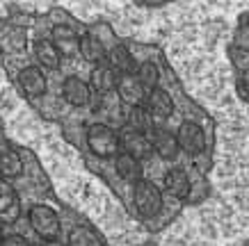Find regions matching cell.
I'll return each instance as SVG.
<instances>
[{
	"instance_id": "cell-1",
	"label": "cell",
	"mask_w": 249,
	"mask_h": 246,
	"mask_svg": "<svg viewBox=\"0 0 249 246\" xmlns=\"http://www.w3.org/2000/svg\"><path fill=\"white\" fill-rule=\"evenodd\" d=\"M229 60L235 73V87L249 107V14L242 18L235 30L233 44L229 46Z\"/></svg>"
},
{
	"instance_id": "cell-2",
	"label": "cell",
	"mask_w": 249,
	"mask_h": 246,
	"mask_svg": "<svg viewBox=\"0 0 249 246\" xmlns=\"http://www.w3.org/2000/svg\"><path fill=\"white\" fill-rule=\"evenodd\" d=\"M85 148L94 160L103 164H112L114 155L119 153V132L107 123H87L83 128Z\"/></svg>"
},
{
	"instance_id": "cell-3",
	"label": "cell",
	"mask_w": 249,
	"mask_h": 246,
	"mask_svg": "<svg viewBox=\"0 0 249 246\" xmlns=\"http://www.w3.org/2000/svg\"><path fill=\"white\" fill-rule=\"evenodd\" d=\"M91 87L87 78L78 73H69L60 82V100L71 110H85L91 100Z\"/></svg>"
},
{
	"instance_id": "cell-4",
	"label": "cell",
	"mask_w": 249,
	"mask_h": 246,
	"mask_svg": "<svg viewBox=\"0 0 249 246\" xmlns=\"http://www.w3.org/2000/svg\"><path fill=\"white\" fill-rule=\"evenodd\" d=\"M16 84L25 98L39 100L48 91V73L39 64H25L16 71Z\"/></svg>"
},
{
	"instance_id": "cell-5",
	"label": "cell",
	"mask_w": 249,
	"mask_h": 246,
	"mask_svg": "<svg viewBox=\"0 0 249 246\" xmlns=\"http://www.w3.org/2000/svg\"><path fill=\"white\" fill-rule=\"evenodd\" d=\"M117 96L121 98V103L133 107V105H144V98H146V89H144V84L140 82V78L135 75V71H130V73H119L117 78Z\"/></svg>"
},
{
	"instance_id": "cell-6",
	"label": "cell",
	"mask_w": 249,
	"mask_h": 246,
	"mask_svg": "<svg viewBox=\"0 0 249 246\" xmlns=\"http://www.w3.org/2000/svg\"><path fill=\"white\" fill-rule=\"evenodd\" d=\"M51 41L55 44V48L60 50L62 57H73L78 55V41H80V34L76 32V28L71 23H55L51 28Z\"/></svg>"
},
{
	"instance_id": "cell-7",
	"label": "cell",
	"mask_w": 249,
	"mask_h": 246,
	"mask_svg": "<svg viewBox=\"0 0 249 246\" xmlns=\"http://www.w3.org/2000/svg\"><path fill=\"white\" fill-rule=\"evenodd\" d=\"M89 66L91 68H89V73H87V82H89L91 91H96V94H110V91H114L119 73L106 60L98 62V64H89Z\"/></svg>"
},
{
	"instance_id": "cell-8",
	"label": "cell",
	"mask_w": 249,
	"mask_h": 246,
	"mask_svg": "<svg viewBox=\"0 0 249 246\" xmlns=\"http://www.w3.org/2000/svg\"><path fill=\"white\" fill-rule=\"evenodd\" d=\"M25 169H28V162L21 155V150L7 142H0V176L2 178H18L25 173Z\"/></svg>"
},
{
	"instance_id": "cell-9",
	"label": "cell",
	"mask_w": 249,
	"mask_h": 246,
	"mask_svg": "<svg viewBox=\"0 0 249 246\" xmlns=\"http://www.w3.org/2000/svg\"><path fill=\"white\" fill-rule=\"evenodd\" d=\"M28 48V32L16 23H5L0 28V50L5 55H21Z\"/></svg>"
},
{
	"instance_id": "cell-10",
	"label": "cell",
	"mask_w": 249,
	"mask_h": 246,
	"mask_svg": "<svg viewBox=\"0 0 249 246\" xmlns=\"http://www.w3.org/2000/svg\"><path fill=\"white\" fill-rule=\"evenodd\" d=\"M32 55H35V64L44 68V71H57L62 64V55L51 41V37H37L32 41Z\"/></svg>"
},
{
	"instance_id": "cell-11",
	"label": "cell",
	"mask_w": 249,
	"mask_h": 246,
	"mask_svg": "<svg viewBox=\"0 0 249 246\" xmlns=\"http://www.w3.org/2000/svg\"><path fill=\"white\" fill-rule=\"evenodd\" d=\"M106 62L117 73H130L137 66V57L133 55V50L126 44H119V41H112V44L107 46Z\"/></svg>"
},
{
	"instance_id": "cell-12",
	"label": "cell",
	"mask_w": 249,
	"mask_h": 246,
	"mask_svg": "<svg viewBox=\"0 0 249 246\" xmlns=\"http://www.w3.org/2000/svg\"><path fill=\"white\" fill-rule=\"evenodd\" d=\"M135 75L140 78V82L144 84V89L149 91L151 87H156V84L162 80V66H160L156 60L146 57V60H140V62H137Z\"/></svg>"
},
{
	"instance_id": "cell-13",
	"label": "cell",
	"mask_w": 249,
	"mask_h": 246,
	"mask_svg": "<svg viewBox=\"0 0 249 246\" xmlns=\"http://www.w3.org/2000/svg\"><path fill=\"white\" fill-rule=\"evenodd\" d=\"M0 246H37L30 237H25L21 232H9L0 239Z\"/></svg>"
},
{
	"instance_id": "cell-14",
	"label": "cell",
	"mask_w": 249,
	"mask_h": 246,
	"mask_svg": "<svg viewBox=\"0 0 249 246\" xmlns=\"http://www.w3.org/2000/svg\"><path fill=\"white\" fill-rule=\"evenodd\" d=\"M41 246H67L64 242H44Z\"/></svg>"
},
{
	"instance_id": "cell-15",
	"label": "cell",
	"mask_w": 249,
	"mask_h": 246,
	"mask_svg": "<svg viewBox=\"0 0 249 246\" xmlns=\"http://www.w3.org/2000/svg\"><path fill=\"white\" fill-rule=\"evenodd\" d=\"M5 237V226H2V221H0V239Z\"/></svg>"
},
{
	"instance_id": "cell-16",
	"label": "cell",
	"mask_w": 249,
	"mask_h": 246,
	"mask_svg": "<svg viewBox=\"0 0 249 246\" xmlns=\"http://www.w3.org/2000/svg\"><path fill=\"white\" fill-rule=\"evenodd\" d=\"M240 246H249V242H245V244H240Z\"/></svg>"
}]
</instances>
